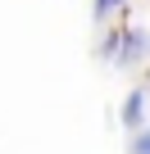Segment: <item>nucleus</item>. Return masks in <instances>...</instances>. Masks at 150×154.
Returning <instances> with one entry per match:
<instances>
[{
    "mask_svg": "<svg viewBox=\"0 0 150 154\" xmlns=\"http://www.w3.org/2000/svg\"><path fill=\"white\" fill-rule=\"evenodd\" d=\"M145 54H150V32L145 27H132L127 23V27H118V32L105 36V59L118 63V68L123 63H141Z\"/></svg>",
    "mask_w": 150,
    "mask_h": 154,
    "instance_id": "f257e3e1",
    "label": "nucleus"
},
{
    "mask_svg": "<svg viewBox=\"0 0 150 154\" xmlns=\"http://www.w3.org/2000/svg\"><path fill=\"white\" fill-rule=\"evenodd\" d=\"M118 118H123V127H127V131H136V127H141V118H145V86H136V91L123 100Z\"/></svg>",
    "mask_w": 150,
    "mask_h": 154,
    "instance_id": "f03ea898",
    "label": "nucleus"
},
{
    "mask_svg": "<svg viewBox=\"0 0 150 154\" xmlns=\"http://www.w3.org/2000/svg\"><path fill=\"white\" fill-rule=\"evenodd\" d=\"M91 9H96V23H105L109 14H118V9H127V0H91Z\"/></svg>",
    "mask_w": 150,
    "mask_h": 154,
    "instance_id": "7ed1b4c3",
    "label": "nucleus"
},
{
    "mask_svg": "<svg viewBox=\"0 0 150 154\" xmlns=\"http://www.w3.org/2000/svg\"><path fill=\"white\" fill-rule=\"evenodd\" d=\"M127 154H150V127H136V131H132Z\"/></svg>",
    "mask_w": 150,
    "mask_h": 154,
    "instance_id": "20e7f679",
    "label": "nucleus"
}]
</instances>
